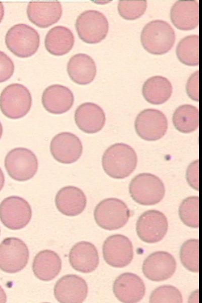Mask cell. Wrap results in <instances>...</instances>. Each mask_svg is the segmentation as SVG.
<instances>
[{"mask_svg":"<svg viewBox=\"0 0 202 303\" xmlns=\"http://www.w3.org/2000/svg\"><path fill=\"white\" fill-rule=\"evenodd\" d=\"M137 157L134 149L123 143H115L104 152L102 166L105 173L115 179H124L135 169Z\"/></svg>","mask_w":202,"mask_h":303,"instance_id":"1","label":"cell"},{"mask_svg":"<svg viewBox=\"0 0 202 303\" xmlns=\"http://www.w3.org/2000/svg\"><path fill=\"white\" fill-rule=\"evenodd\" d=\"M140 41L143 48L150 54L163 55L169 52L174 44L175 31L167 22L153 20L143 27Z\"/></svg>","mask_w":202,"mask_h":303,"instance_id":"2","label":"cell"},{"mask_svg":"<svg viewBox=\"0 0 202 303\" xmlns=\"http://www.w3.org/2000/svg\"><path fill=\"white\" fill-rule=\"evenodd\" d=\"M129 191L136 203L145 206L157 204L165 193V186L161 179L148 173L136 175L129 184Z\"/></svg>","mask_w":202,"mask_h":303,"instance_id":"3","label":"cell"},{"mask_svg":"<svg viewBox=\"0 0 202 303\" xmlns=\"http://www.w3.org/2000/svg\"><path fill=\"white\" fill-rule=\"evenodd\" d=\"M32 97L29 90L20 83L7 86L0 94V109L7 118L18 119L29 112Z\"/></svg>","mask_w":202,"mask_h":303,"instance_id":"4","label":"cell"},{"mask_svg":"<svg viewBox=\"0 0 202 303\" xmlns=\"http://www.w3.org/2000/svg\"><path fill=\"white\" fill-rule=\"evenodd\" d=\"M8 48L20 58H28L37 50L40 36L33 28L25 24L20 23L11 27L5 36Z\"/></svg>","mask_w":202,"mask_h":303,"instance_id":"5","label":"cell"},{"mask_svg":"<svg viewBox=\"0 0 202 303\" xmlns=\"http://www.w3.org/2000/svg\"><path fill=\"white\" fill-rule=\"evenodd\" d=\"M131 216L126 204L116 198H108L100 201L94 211L96 224L108 230H116L124 227Z\"/></svg>","mask_w":202,"mask_h":303,"instance_id":"6","label":"cell"},{"mask_svg":"<svg viewBox=\"0 0 202 303\" xmlns=\"http://www.w3.org/2000/svg\"><path fill=\"white\" fill-rule=\"evenodd\" d=\"M5 167L9 175L19 181H25L34 177L38 167L36 155L25 147H16L8 152Z\"/></svg>","mask_w":202,"mask_h":303,"instance_id":"7","label":"cell"},{"mask_svg":"<svg viewBox=\"0 0 202 303\" xmlns=\"http://www.w3.org/2000/svg\"><path fill=\"white\" fill-rule=\"evenodd\" d=\"M75 27L79 38L88 43H96L106 38L109 23L106 16L96 10H86L77 18Z\"/></svg>","mask_w":202,"mask_h":303,"instance_id":"8","label":"cell"},{"mask_svg":"<svg viewBox=\"0 0 202 303\" xmlns=\"http://www.w3.org/2000/svg\"><path fill=\"white\" fill-rule=\"evenodd\" d=\"M29 252L26 244L17 237H7L0 243V269L8 273L18 272L27 265Z\"/></svg>","mask_w":202,"mask_h":303,"instance_id":"9","label":"cell"},{"mask_svg":"<svg viewBox=\"0 0 202 303\" xmlns=\"http://www.w3.org/2000/svg\"><path fill=\"white\" fill-rule=\"evenodd\" d=\"M32 210L29 204L22 197L10 196L0 204V220L7 228L18 230L30 222Z\"/></svg>","mask_w":202,"mask_h":303,"instance_id":"10","label":"cell"},{"mask_svg":"<svg viewBox=\"0 0 202 303\" xmlns=\"http://www.w3.org/2000/svg\"><path fill=\"white\" fill-rule=\"evenodd\" d=\"M134 126L135 131L140 138L147 141H155L165 134L168 129V121L161 111L146 109L138 114Z\"/></svg>","mask_w":202,"mask_h":303,"instance_id":"11","label":"cell"},{"mask_svg":"<svg viewBox=\"0 0 202 303\" xmlns=\"http://www.w3.org/2000/svg\"><path fill=\"white\" fill-rule=\"evenodd\" d=\"M168 228L165 215L156 210H149L142 214L136 224L139 238L148 243L158 242L164 237Z\"/></svg>","mask_w":202,"mask_h":303,"instance_id":"12","label":"cell"},{"mask_svg":"<svg viewBox=\"0 0 202 303\" xmlns=\"http://www.w3.org/2000/svg\"><path fill=\"white\" fill-rule=\"evenodd\" d=\"M103 254L108 265L115 268H123L128 265L133 258V247L127 237L120 234H114L104 241Z\"/></svg>","mask_w":202,"mask_h":303,"instance_id":"13","label":"cell"},{"mask_svg":"<svg viewBox=\"0 0 202 303\" xmlns=\"http://www.w3.org/2000/svg\"><path fill=\"white\" fill-rule=\"evenodd\" d=\"M49 149L52 156L57 161L70 164L80 158L83 146L76 135L71 132H64L57 134L52 138Z\"/></svg>","mask_w":202,"mask_h":303,"instance_id":"14","label":"cell"},{"mask_svg":"<svg viewBox=\"0 0 202 303\" xmlns=\"http://www.w3.org/2000/svg\"><path fill=\"white\" fill-rule=\"evenodd\" d=\"M176 269L174 257L168 252L158 251L149 255L143 261L144 275L153 281H162L171 277Z\"/></svg>","mask_w":202,"mask_h":303,"instance_id":"15","label":"cell"},{"mask_svg":"<svg viewBox=\"0 0 202 303\" xmlns=\"http://www.w3.org/2000/svg\"><path fill=\"white\" fill-rule=\"evenodd\" d=\"M54 291L55 298L60 302L81 303L87 297L88 286L81 277L69 274L57 281Z\"/></svg>","mask_w":202,"mask_h":303,"instance_id":"16","label":"cell"},{"mask_svg":"<svg viewBox=\"0 0 202 303\" xmlns=\"http://www.w3.org/2000/svg\"><path fill=\"white\" fill-rule=\"evenodd\" d=\"M113 292L116 298L124 303H135L140 301L145 293V286L142 280L132 273H124L115 280Z\"/></svg>","mask_w":202,"mask_h":303,"instance_id":"17","label":"cell"},{"mask_svg":"<svg viewBox=\"0 0 202 303\" xmlns=\"http://www.w3.org/2000/svg\"><path fill=\"white\" fill-rule=\"evenodd\" d=\"M74 120L80 130L92 134L103 129L106 122V116L98 105L92 103H84L77 108Z\"/></svg>","mask_w":202,"mask_h":303,"instance_id":"18","label":"cell"},{"mask_svg":"<svg viewBox=\"0 0 202 303\" xmlns=\"http://www.w3.org/2000/svg\"><path fill=\"white\" fill-rule=\"evenodd\" d=\"M74 95L67 87L53 84L43 91L41 102L44 108L53 114H61L69 111L74 104Z\"/></svg>","mask_w":202,"mask_h":303,"instance_id":"19","label":"cell"},{"mask_svg":"<svg viewBox=\"0 0 202 303\" xmlns=\"http://www.w3.org/2000/svg\"><path fill=\"white\" fill-rule=\"evenodd\" d=\"M27 14L29 20L40 28L49 27L58 22L62 16L60 2H30Z\"/></svg>","mask_w":202,"mask_h":303,"instance_id":"20","label":"cell"},{"mask_svg":"<svg viewBox=\"0 0 202 303\" xmlns=\"http://www.w3.org/2000/svg\"><path fill=\"white\" fill-rule=\"evenodd\" d=\"M69 261L75 270L84 273H91L98 267V251L95 246L90 242L80 241L70 249Z\"/></svg>","mask_w":202,"mask_h":303,"instance_id":"21","label":"cell"},{"mask_svg":"<svg viewBox=\"0 0 202 303\" xmlns=\"http://www.w3.org/2000/svg\"><path fill=\"white\" fill-rule=\"evenodd\" d=\"M87 204L83 191L74 186L61 188L55 197V204L58 211L67 216H75L81 214Z\"/></svg>","mask_w":202,"mask_h":303,"instance_id":"22","label":"cell"},{"mask_svg":"<svg viewBox=\"0 0 202 303\" xmlns=\"http://www.w3.org/2000/svg\"><path fill=\"white\" fill-rule=\"evenodd\" d=\"M173 24L178 29L190 30L199 24V4L194 0L177 1L170 10Z\"/></svg>","mask_w":202,"mask_h":303,"instance_id":"23","label":"cell"},{"mask_svg":"<svg viewBox=\"0 0 202 303\" xmlns=\"http://www.w3.org/2000/svg\"><path fill=\"white\" fill-rule=\"evenodd\" d=\"M67 69L71 80L80 85L91 82L96 74V65L93 59L82 53L75 54L69 59Z\"/></svg>","mask_w":202,"mask_h":303,"instance_id":"24","label":"cell"},{"mask_svg":"<svg viewBox=\"0 0 202 303\" xmlns=\"http://www.w3.org/2000/svg\"><path fill=\"white\" fill-rule=\"evenodd\" d=\"M62 261L55 251L45 249L39 251L34 257L32 270L39 279L49 281L54 279L60 272Z\"/></svg>","mask_w":202,"mask_h":303,"instance_id":"25","label":"cell"},{"mask_svg":"<svg viewBox=\"0 0 202 303\" xmlns=\"http://www.w3.org/2000/svg\"><path fill=\"white\" fill-rule=\"evenodd\" d=\"M74 36L67 27L56 26L47 33L44 45L46 50L52 55L62 56L68 53L74 44Z\"/></svg>","mask_w":202,"mask_h":303,"instance_id":"26","label":"cell"},{"mask_svg":"<svg viewBox=\"0 0 202 303\" xmlns=\"http://www.w3.org/2000/svg\"><path fill=\"white\" fill-rule=\"evenodd\" d=\"M173 87L170 81L162 76H154L144 83L142 93L145 99L153 105L165 103L171 97Z\"/></svg>","mask_w":202,"mask_h":303,"instance_id":"27","label":"cell"},{"mask_svg":"<svg viewBox=\"0 0 202 303\" xmlns=\"http://www.w3.org/2000/svg\"><path fill=\"white\" fill-rule=\"evenodd\" d=\"M172 121L175 128L179 132H192L198 127V109L191 105L180 106L173 113Z\"/></svg>","mask_w":202,"mask_h":303,"instance_id":"28","label":"cell"},{"mask_svg":"<svg viewBox=\"0 0 202 303\" xmlns=\"http://www.w3.org/2000/svg\"><path fill=\"white\" fill-rule=\"evenodd\" d=\"M176 53L182 63L190 66L198 65V35H188L181 39L177 45Z\"/></svg>","mask_w":202,"mask_h":303,"instance_id":"29","label":"cell"},{"mask_svg":"<svg viewBox=\"0 0 202 303\" xmlns=\"http://www.w3.org/2000/svg\"><path fill=\"white\" fill-rule=\"evenodd\" d=\"M179 215L181 221L185 225L193 228H198V196H192L184 199L179 206Z\"/></svg>","mask_w":202,"mask_h":303,"instance_id":"30","label":"cell"},{"mask_svg":"<svg viewBox=\"0 0 202 303\" xmlns=\"http://www.w3.org/2000/svg\"><path fill=\"white\" fill-rule=\"evenodd\" d=\"M180 258L183 266L195 273L199 272V240L190 239L185 241L180 250Z\"/></svg>","mask_w":202,"mask_h":303,"instance_id":"31","label":"cell"},{"mask_svg":"<svg viewBox=\"0 0 202 303\" xmlns=\"http://www.w3.org/2000/svg\"><path fill=\"white\" fill-rule=\"evenodd\" d=\"M146 8L145 0H120L118 5L120 15L128 20L140 18L145 13Z\"/></svg>","mask_w":202,"mask_h":303,"instance_id":"32","label":"cell"},{"mask_svg":"<svg viewBox=\"0 0 202 303\" xmlns=\"http://www.w3.org/2000/svg\"><path fill=\"white\" fill-rule=\"evenodd\" d=\"M149 302L181 303L183 299L181 292L176 287L165 285L158 287L152 292Z\"/></svg>","mask_w":202,"mask_h":303,"instance_id":"33","label":"cell"},{"mask_svg":"<svg viewBox=\"0 0 202 303\" xmlns=\"http://www.w3.org/2000/svg\"><path fill=\"white\" fill-rule=\"evenodd\" d=\"M14 64L11 58L0 51V83L8 80L13 74Z\"/></svg>","mask_w":202,"mask_h":303,"instance_id":"34","label":"cell"},{"mask_svg":"<svg viewBox=\"0 0 202 303\" xmlns=\"http://www.w3.org/2000/svg\"><path fill=\"white\" fill-rule=\"evenodd\" d=\"M186 92L192 99L199 100V71L196 70L187 80L186 85Z\"/></svg>","mask_w":202,"mask_h":303,"instance_id":"35","label":"cell"},{"mask_svg":"<svg viewBox=\"0 0 202 303\" xmlns=\"http://www.w3.org/2000/svg\"><path fill=\"white\" fill-rule=\"evenodd\" d=\"M186 177L189 184L198 190V160L192 162L188 167Z\"/></svg>","mask_w":202,"mask_h":303,"instance_id":"36","label":"cell"},{"mask_svg":"<svg viewBox=\"0 0 202 303\" xmlns=\"http://www.w3.org/2000/svg\"><path fill=\"white\" fill-rule=\"evenodd\" d=\"M7 301V295L6 294L3 289V288L0 286V302H6Z\"/></svg>","mask_w":202,"mask_h":303,"instance_id":"37","label":"cell"},{"mask_svg":"<svg viewBox=\"0 0 202 303\" xmlns=\"http://www.w3.org/2000/svg\"><path fill=\"white\" fill-rule=\"evenodd\" d=\"M5 181V179L4 174L3 171L2 170L1 168H0V191H1V190L4 186Z\"/></svg>","mask_w":202,"mask_h":303,"instance_id":"38","label":"cell"},{"mask_svg":"<svg viewBox=\"0 0 202 303\" xmlns=\"http://www.w3.org/2000/svg\"><path fill=\"white\" fill-rule=\"evenodd\" d=\"M4 16V7L2 2H0V23L2 21Z\"/></svg>","mask_w":202,"mask_h":303,"instance_id":"39","label":"cell"},{"mask_svg":"<svg viewBox=\"0 0 202 303\" xmlns=\"http://www.w3.org/2000/svg\"><path fill=\"white\" fill-rule=\"evenodd\" d=\"M3 126L2 125L0 122V139L2 136L3 134Z\"/></svg>","mask_w":202,"mask_h":303,"instance_id":"40","label":"cell"},{"mask_svg":"<svg viewBox=\"0 0 202 303\" xmlns=\"http://www.w3.org/2000/svg\"><path fill=\"white\" fill-rule=\"evenodd\" d=\"M0 232H1V230H0Z\"/></svg>","mask_w":202,"mask_h":303,"instance_id":"41","label":"cell"}]
</instances>
